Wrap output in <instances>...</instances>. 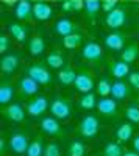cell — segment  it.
<instances>
[{"label":"cell","mask_w":139,"mask_h":156,"mask_svg":"<svg viewBox=\"0 0 139 156\" xmlns=\"http://www.w3.org/2000/svg\"><path fill=\"white\" fill-rule=\"evenodd\" d=\"M73 30H75V23L72 20H69V19H59L55 23V33L62 36V37L73 33Z\"/></svg>","instance_id":"cell-19"},{"label":"cell","mask_w":139,"mask_h":156,"mask_svg":"<svg viewBox=\"0 0 139 156\" xmlns=\"http://www.w3.org/2000/svg\"><path fill=\"white\" fill-rule=\"evenodd\" d=\"M75 89L81 94H86V92H91L92 87H94V80L89 73L86 72H81V73H77V78H75V83H73Z\"/></svg>","instance_id":"cell-8"},{"label":"cell","mask_w":139,"mask_h":156,"mask_svg":"<svg viewBox=\"0 0 139 156\" xmlns=\"http://www.w3.org/2000/svg\"><path fill=\"white\" fill-rule=\"evenodd\" d=\"M8 30H9V34L14 37L17 42H25V39H27V34H28L27 27H23L22 23L12 22V23H9Z\"/></svg>","instance_id":"cell-17"},{"label":"cell","mask_w":139,"mask_h":156,"mask_svg":"<svg viewBox=\"0 0 139 156\" xmlns=\"http://www.w3.org/2000/svg\"><path fill=\"white\" fill-rule=\"evenodd\" d=\"M139 56V47L136 44H130L122 50V61L125 62H134Z\"/></svg>","instance_id":"cell-24"},{"label":"cell","mask_w":139,"mask_h":156,"mask_svg":"<svg viewBox=\"0 0 139 156\" xmlns=\"http://www.w3.org/2000/svg\"><path fill=\"white\" fill-rule=\"evenodd\" d=\"M84 9H86V16L89 19H94L98 11L102 9V0H84Z\"/></svg>","instance_id":"cell-25"},{"label":"cell","mask_w":139,"mask_h":156,"mask_svg":"<svg viewBox=\"0 0 139 156\" xmlns=\"http://www.w3.org/2000/svg\"><path fill=\"white\" fill-rule=\"evenodd\" d=\"M61 2H64V0H61Z\"/></svg>","instance_id":"cell-45"},{"label":"cell","mask_w":139,"mask_h":156,"mask_svg":"<svg viewBox=\"0 0 139 156\" xmlns=\"http://www.w3.org/2000/svg\"><path fill=\"white\" fill-rule=\"evenodd\" d=\"M9 48V37L2 33L0 34V53H6V50Z\"/></svg>","instance_id":"cell-37"},{"label":"cell","mask_w":139,"mask_h":156,"mask_svg":"<svg viewBox=\"0 0 139 156\" xmlns=\"http://www.w3.org/2000/svg\"><path fill=\"white\" fill-rule=\"evenodd\" d=\"M133 150L139 153V134H137V136L134 137V140H133Z\"/></svg>","instance_id":"cell-41"},{"label":"cell","mask_w":139,"mask_h":156,"mask_svg":"<svg viewBox=\"0 0 139 156\" xmlns=\"http://www.w3.org/2000/svg\"><path fill=\"white\" fill-rule=\"evenodd\" d=\"M125 22H127V12H125L123 8L117 6V8H114L112 11L106 12L105 23H106L108 28H112V30L120 28V27H123V25H125Z\"/></svg>","instance_id":"cell-2"},{"label":"cell","mask_w":139,"mask_h":156,"mask_svg":"<svg viewBox=\"0 0 139 156\" xmlns=\"http://www.w3.org/2000/svg\"><path fill=\"white\" fill-rule=\"evenodd\" d=\"M97 109L103 115H114L116 111H117V103H116V100H112V98L102 97L97 101Z\"/></svg>","instance_id":"cell-15"},{"label":"cell","mask_w":139,"mask_h":156,"mask_svg":"<svg viewBox=\"0 0 139 156\" xmlns=\"http://www.w3.org/2000/svg\"><path fill=\"white\" fill-rule=\"evenodd\" d=\"M44 144H42V139L41 137H37L34 140L30 142V145L27 148V151H25V154L27 156H44Z\"/></svg>","instance_id":"cell-23"},{"label":"cell","mask_w":139,"mask_h":156,"mask_svg":"<svg viewBox=\"0 0 139 156\" xmlns=\"http://www.w3.org/2000/svg\"><path fill=\"white\" fill-rule=\"evenodd\" d=\"M44 156H61L59 145L55 144V142H50V144H47V145H45V150H44Z\"/></svg>","instance_id":"cell-35"},{"label":"cell","mask_w":139,"mask_h":156,"mask_svg":"<svg viewBox=\"0 0 139 156\" xmlns=\"http://www.w3.org/2000/svg\"><path fill=\"white\" fill-rule=\"evenodd\" d=\"M78 105H80V108H83V109H92V108H95V105H97L95 95H94L92 92L83 94V95L80 97V100H78Z\"/></svg>","instance_id":"cell-30"},{"label":"cell","mask_w":139,"mask_h":156,"mask_svg":"<svg viewBox=\"0 0 139 156\" xmlns=\"http://www.w3.org/2000/svg\"><path fill=\"white\" fill-rule=\"evenodd\" d=\"M12 97H14V89H12V86L8 83H3L0 86V103L2 105H8L12 100Z\"/></svg>","instance_id":"cell-29"},{"label":"cell","mask_w":139,"mask_h":156,"mask_svg":"<svg viewBox=\"0 0 139 156\" xmlns=\"http://www.w3.org/2000/svg\"><path fill=\"white\" fill-rule=\"evenodd\" d=\"M100 129V122L95 115H84L80 125H78V131L84 137H94Z\"/></svg>","instance_id":"cell-1"},{"label":"cell","mask_w":139,"mask_h":156,"mask_svg":"<svg viewBox=\"0 0 139 156\" xmlns=\"http://www.w3.org/2000/svg\"><path fill=\"white\" fill-rule=\"evenodd\" d=\"M75 78H77V73L72 67H64V69H59V73H58V80L61 84H73L75 83Z\"/></svg>","instance_id":"cell-22"},{"label":"cell","mask_w":139,"mask_h":156,"mask_svg":"<svg viewBox=\"0 0 139 156\" xmlns=\"http://www.w3.org/2000/svg\"><path fill=\"white\" fill-rule=\"evenodd\" d=\"M27 75L31 76L34 81H37L39 84H48L52 83V73L50 70H47V67H44L42 64H33L27 69Z\"/></svg>","instance_id":"cell-3"},{"label":"cell","mask_w":139,"mask_h":156,"mask_svg":"<svg viewBox=\"0 0 139 156\" xmlns=\"http://www.w3.org/2000/svg\"><path fill=\"white\" fill-rule=\"evenodd\" d=\"M128 81H130V84H131L136 90H139V72H130Z\"/></svg>","instance_id":"cell-38"},{"label":"cell","mask_w":139,"mask_h":156,"mask_svg":"<svg viewBox=\"0 0 139 156\" xmlns=\"http://www.w3.org/2000/svg\"><path fill=\"white\" fill-rule=\"evenodd\" d=\"M19 67V55L17 53H8L3 55L0 59V69L5 73H12Z\"/></svg>","instance_id":"cell-12"},{"label":"cell","mask_w":139,"mask_h":156,"mask_svg":"<svg viewBox=\"0 0 139 156\" xmlns=\"http://www.w3.org/2000/svg\"><path fill=\"white\" fill-rule=\"evenodd\" d=\"M28 145H30L28 136L25 133H22V131H17V133H14L9 137V148L14 153H17V154L25 153L27 148H28Z\"/></svg>","instance_id":"cell-5"},{"label":"cell","mask_w":139,"mask_h":156,"mask_svg":"<svg viewBox=\"0 0 139 156\" xmlns=\"http://www.w3.org/2000/svg\"><path fill=\"white\" fill-rule=\"evenodd\" d=\"M19 87H20V92H23L25 95H33V94H36L37 90H39V83L34 81L31 76L27 75V76L20 78Z\"/></svg>","instance_id":"cell-16"},{"label":"cell","mask_w":139,"mask_h":156,"mask_svg":"<svg viewBox=\"0 0 139 156\" xmlns=\"http://www.w3.org/2000/svg\"><path fill=\"white\" fill-rule=\"evenodd\" d=\"M19 0H2L3 5H8V6H12V5H17Z\"/></svg>","instance_id":"cell-42"},{"label":"cell","mask_w":139,"mask_h":156,"mask_svg":"<svg viewBox=\"0 0 139 156\" xmlns=\"http://www.w3.org/2000/svg\"><path fill=\"white\" fill-rule=\"evenodd\" d=\"M5 148H6V144H5V139H0V151H2V154L5 153Z\"/></svg>","instance_id":"cell-43"},{"label":"cell","mask_w":139,"mask_h":156,"mask_svg":"<svg viewBox=\"0 0 139 156\" xmlns=\"http://www.w3.org/2000/svg\"><path fill=\"white\" fill-rule=\"evenodd\" d=\"M103 55V50L100 47V44L97 42H87L84 44L83 50H81V56L86 61H98Z\"/></svg>","instance_id":"cell-10"},{"label":"cell","mask_w":139,"mask_h":156,"mask_svg":"<svg viewBox=\"0 0 139 156\" xmlns=\"http://www.w3.org/2000/svg\"><path fill=\"white\" fill-rule=\"evenodd\" d=\"M50 112H52V115L56 117L58 120H64L70 115V105L64 98L56 97L52 101V105H50Z\"/></svg>","instance_id":"cell-4"},{"label":"cell","mask_w":139,"mask_h":156,"mask_svg":"<svg viewBox=\"0 0 139 156\" xmlns=\"http://www.w3.org/2000/svg\"><path fill=\"white\" fill-rule=\"evenodd\" d=\"M61 8L64 9V11H73V8H72V0H64V2L61 3Z\"/></svg>","instance_id":"cell-40"},{"label":"cell","mask_w":139,"mask_h":156,"mask_svg":"<svg viewBox=\"0 0 139 156\" xmlns=\"http://www.w3.org/2000/svg\"><path fill=\"white\" fill-rule=\"evenodd\" d=\"M47 106H48V101L45 97H36L27 105V112L31 117H39L47 111Z\"/></svg>","instance_id":"cell-9"},{"label":"cell","mask_w":139,"mask_h":156,"mask_svg":"<svg viewBox=\"0 0 139 156\" xmlns=\"http://www.w3.org/2000/svg\"><path fill=\"white\" fill-rule=\"evenodd\" d=\"M111 73L114 75L117 80H122V78L128 76V75H130V66H128V62H125V61H122V59L112 62Z\"/></svg>","instance_id":"cell-20"},{"label":"cell","mask_w":139,"mask_h":156,"mask_svg":"<svg viewBox=\"0 0 139 156\" xmlns=\"http://www.w3.org/2000/svg\"><path fill=\"white\" fill-rule=\"evenodd\" d=\"M84 153H86V147L80 140H73L69 145V150H67L69 156H84Z\"/></svg>","instance_id":"cell-32"},{"label":"cell","mask_w":139,"mask_h":156,"mask_svg":"<svg viewBox=\"0 0 139 156\" xmlns=\"http://www.w3.org/2000/svg\"><path fill=\"white\" fill-rule=\"evenodd\" d=\"M105 45L109 48V50H114V51H119V50H123V45H125V34L123 33H109L106 37H105Z\"/></svg>","instance_id":"cell-13"},{"label":"cell","mask_w":139,"mask_h":156,"mask_svg":"<svg viewBox=\"0 0 139 156\" xmlns=\"http://www.w3.org/2000/svg\"><path fill=\"white\" fill-rule=\"evenodd\" d=\"M123 150L117 142H108L103 148V156H122Z\"/></svg>","instance_id":"cell-31"},{"label":"cell","mask_w":139,"mask_h":156,"mask_svg":"<svg viewBox=\"0 0 139 156\" xmlns=\"http://www.w3.org/2000/svg\"><path fill=\"white\" fill-rule=\"evenodd\" d=\"M128 92H130V89H128V84L125 83V81L117 80L116 83H112L111 95L114 97L116 100H123V98H127V97H128Z\"/></svg>","instance_id":"cell-18"},{"label":"cell","mask_w":139,"mask_h":156,"mask_svg":"<svg viewBox=\"0 0 139 156\" xmlns=\"http://www.w3.org/2000/svg\"><path fill=\"white\" fill-rule=\"evenodd\" d=\"M5 117L12 122H22L25 119V109L19 105V103H9L8 108L3 111Z\"/></svg>","instance_id":"cell-14"},{"label":"cell","mask_w":139,"mask_h":156,"mask_svg":"<svg viewBox=\"0 0 139 156\" xmlns=\"http://www.w3.org/2000/svg\"><path fill=\"white\" fill-rule=\"evenodd\" d=\"M45 62H47V66L52 67V69H61L64 66V56H62L59 51H52V53L47 56Z\"/></svg>","instance_id":"cell-27"},{"label":"cell","mask_w":139,"mask_h":156,"mask_svg":"<svg viewBox=\"0 0 139 156\" xmlns=\"http://www.w3.org/2000/svg\"><path fill=\"white\" fill-rule=\"evenodd\" d=\"M117 3H119V0H102V9L105 12H109L114 8H117Z\"/></svg>","instance_id":"cell-36"},{"label":"cell","mask_w":139,"mask_h":156,"mask_svg":"<svg viewBox=\"0 0 139 156\" xmlns=\"http://www.w3.org/2000/svg\"><path fill=\"white\" fill-rule=\"evenodd\" d=\"M14 14L19 20H30L33 16V5L30 0H19L16 8H14Z\"/></svg>","instance_id":"cell-11"},{"label":"cell","mask_w":139,"mask_h":156,"mask_svg":"<svg viewBox=\"0 0 139 156\" xmlns=\"http://www.w3.org/2000/svg\"><path fill=\"white\" fill-rule=\"evenodd\" d=\"M72 8L73 11H80L84 8V0H72Z\"/></svg>","instance_id":"cell-39"},{"label":"cell","mask_w":139,"mask_h":156,"mask_svg":"<svg viewBox=\"0 0 139 156\" xmlns=\"http://www.w3.org/2000/svg\"><path fill=\"white\" fill-rule=\"evenodd\" d=\"M125 115L127 119L133 123H139V108L136 105H130L127 109H125Z\"/></svg>","instance_id":"cell-34"},{"label":"cell","mask_w":139,"mask_h":156,"mask_svg":"<svg viewBox=\"0 0 139 156\" xmlns=\"http://www.w3.org/2000/svg\"><path fill=\"white\" fill-rule=\"evenodd\" d=\"M116 137L119 142H128L130 137H133V126L130 123H122L116 131Z\"/></svg>","instance_id":"cell-26"},{"label":"cell","mask_w":139,"mask_h":156,"mask_svg":"<svg viewBox=\"0 0 139 156\" xmlns=\"http://www.w3.org/2000/svg\"><path fill=\"white\" fill-rule=\"evenodd\" d=\"M33 16L34 19L37 20H48L52 19L53 16V8L50 6L47 2H41V0H37V2H34L33 5Z\"/></svg>","instance_id":"cell-7"},{"label":"cell","mask_w":139,"mask_h":156,"mask_svg":"<svg viewBox=\"0 0 139 156\" xmlns=\"http://www.w3.org/2000/svg\"><path fill=\"white\" fill-rule=\"evenodd\" d=\"M28 50H30V55L31 56H39L42 55V51L45 50V42L41 36H34L30 39L28 42Z\"/></svg>","instance_id":"cell-21"},{"label":"cell","mask_w":139,"mask_h":156,"mask_svg":"<svg viewBox=\"0 0 139 156\" xmlns=\"http://www.w3.org/2000/svg\"><path fill=\"white\" fill-rule=\"evenodd\" d=\"M122 156H139V153L137 151H123Z\"/></svg>","instance_id":"cell-44"},{"label":"cell","mask_w":139,"mask_h":156,"mask_svg":"<svg viewBox=\"0 0 139 156\" xmlns=\"http://www.w3.org/2000/svg\"><path fill=\"white\" fill-rule=\"evenodd\" d=\"M41 129L48 136H61L62 134V128H61L58 119L53 115L44 117L41 120Z\"/></svg>","instance_id":"cell-6"},{"label":"cell","mask_w":139,"mask_h":156,"mask_svg":"<svg viewBox=\"0 0 139 156\" xmlns=\"http://www.w3.org/2000/svg\"><path fill=\"white\" fill-rule=\"evenodd\" d=\"M62 44H64V47L69 48V50L77 48L81 44V34L80 33H70V34L62 37Z\"/></svg>","instance_id":"cell-28"},{"label":"cell","mask_w":139,"mask_h":156,"mask_svg":"<svg viewBox=\"0 0 139 156\" xmlns=\"http://www.w3.org/2000/svg\"><path fill=\"white\" fill-rule=\"evenodd\" d=\"M111 87H112V83H109V80H106V78H102L97 83V94L102 97H106L111 94Z\"/></svg>","instance_id":"cell-33"}]
</instances>
